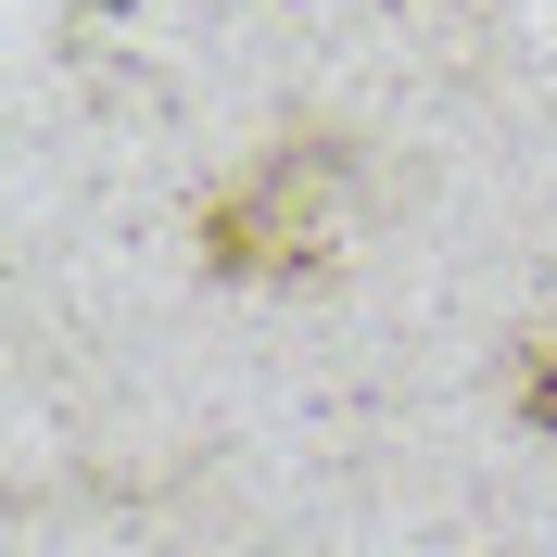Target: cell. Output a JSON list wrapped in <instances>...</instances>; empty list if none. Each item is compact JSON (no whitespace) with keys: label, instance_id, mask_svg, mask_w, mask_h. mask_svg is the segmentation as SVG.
Instances as JSON below:
<instances>
[{"label":"cell","instance_id":"obj_1","mask_svg":"<svg viewBox=\"0 0 557 557\" xmlns=\"http://www.w3.org/2000/svg\"><path fill=\"white\" fill-rule=\"evenodd\" d=\"M368 228V139L343 114H278L228 177L190 190V267L228 292H330Z\"/></svg>","mask_w":557,"mask_h":557},{"label":"cell","instance_id":"obj_2","mask_svg":"<svg viewBox=\"0 0 557 557\" xmlns=\"http://www.w3.org/2000/svg\"><path fill=\"white\" fill-rule=\"evenodd\" d=\"M494 393H507V418H520L532 444H545V456H557V317H532L520 343L494 355Z\"/></svg>","mask_w":557,"mask_h":557},{"label":"cell","instance_id":"obj_3","mask_svg":"<svg viewBox=\"0 0 557 557\" xmlns=\"http://www.w3.org/2000/svg\"><path fill=\"white\" fill-rule=\"evenodd\" d=\"M76 13H139V0H76Z\"/></svg>","mask_w":557,"mask_h":557}]
</instances>
